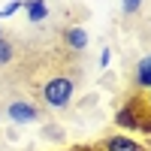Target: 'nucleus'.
I'll return each instance as SVG.
<instances>
[{
  "label": "nucleus",
  "mask_w": 151,
  "mask_h": 151,
  "mask_svg": "<svg viewBox=\"0 0 151 151\" xmlns=\"http://www.w3.org/2000/svg\"><path fill=\"white\" fill-rule=\"evenodd\" d=\"M12 55H15V52H12V42H9V40H0V67L9 64Z\"/></svg>",
  "instance_id": "8"
},
{
  "label": "nucleus",
  "mask_w": 151,
  "mask_h": 151,
  "mask_svg": "<svg viewBox=\"0 0 151 151\" xmlns=\"http://www.w3.org/2000/svg\"><path fill=\"white\" fill-rule=\"evenodd\" d=\"M70 151H82V148H70Z\"/></svg>",
  "instance_id": "13"
},
{
  "label": "nucleus",
  "mask_w": 151,
  "mask_h": 151,
  "mask_svg": "<svg viewBox=\"0 0 151 151\" xmlns=\"http://www.w3.org/2000/svg\"><path fill=\"white\" fill-rule=\"evenodd\" d=\"M109 60H112V52H109V48H103V52H100V67H109Z\"/></svg>",
  "instance_id": "12"
},
{
  "label": "nucleus",
  "mask_w": 151,
  "mask_h": 151,
  "mask_svg": "<svg viewBox=\"0 0 151 151\" xmlns=\"http://www.w3.org/2000/svg\"><path fill=\"white\" fill-rule=\"evenodd\" d=\"M18 9H24V3H21V0H9V3H6L3 9H0V18H9V15H15Z\"/></svg>",
  "instance_id": "9"
},
{
  "label": "nucleus",
  "mask_w": 151,
  "mask_h": 151,
  "mask_svg": "<svg viewBox=\"0 0 151 151\" xmlns=\"http://www.w3.org/2000/svg\"><path fill=\"white\" fill-rule=\"evenodd\" d=\"M121 6H124V12H127V15H133V12L142 6V0H121Z\"/></svg>",
  "instance_id": "11"
},
{
  "label": "nucleus",
  "mask_w": 151,
  "mask_h": 151,
  "mask_svg": "<svg viewBox=\"0 0 151 151\" xmlns=\"http://www.w3.org/2000/svg\"><path fill=\"white\" fill-rule=\"evenodd\" d=\"M6 115L15 124H33V121H40V109L33 103H27V100H15V103H9Z\"/></svg>",
  "instance_id": "3"
},
{
  "label": "nucleus",
  "mask_w": 151,
  "mask_h": 151,
  "mask_svg": "<svg viewBox=\"0 0 151 151\" xmlns=\"http://www.w3.org/2000/svg\"><path fill=\"white\" fill-rule=\"evenodd\" d=\"M148 112V103H142V100H127L121 109H118V115H115V124L121 130H139V124H142V115Z\"/></svg>",
  "instance_id": "2"
},
{
  "label": "nucleus",
  "mask_w": 151,
  "mask_h": 151,
  "mask_svg": "<svg viewBox=\"0 0 151 151\" xmlns=\"http://www.w3.org/2000/svg\"><path fill=\"white\" fill-rule=\"evenodd\" d=\"M0 40H3V30H0Z\"/></svg>",
  "instance_id": "14"
},
{
  "label": "nucleus",
  "mask_w": 151,
  "mask_h": 151,
  "mask_svg": "<svg viewBox=\"0 0 151 151\" xmlns=\"http://www.w3.org/2000/svg\"><path fill=\"white\" fill-rule=\"evenodd\" d=\"M42 133L48 136V139H64V127H60V124H45Z\"/></svg>",
  "instance_id": "10"
},
{
  "label": "nucleus",
  "mask_w": 151,
  "mask_h": 151,
  "mask_svg": "<svg viewBox=\"0 0 151 151\" xmlns=\"http://www.w3.org/2000/svg\"><path fill=\"white\" fill-rule=\"evenodd\" d=\"M42 100L52 109H67L70 100H73V79L70 76H55V79H48L45 88H42Z\"/></svg>",
  "instance_id": "1"
},
{
  "label": "nucleus",
  "mask_w": 151,
  "mask_h": 151,
  "mask_svg": "<svg viewBox=\"0 0 151 151\" xmlns=\"http://www.w3.org/2000/svg\"><path fill=\"white\" fill-rule=\"evenodd\" d=\"M64 40H67V45L73 48V52H82V48H88V30L85 27H70V30H64Z\"/></svg>",
  "instance_id": "5"
},
{
  "label": "nucleus",
  "mask_w": 151,
  "mask_h": 151,
  "mask_svg": "<svg viewBox=\"0 0 151 151\" xmlns=\"http://www.w3.org/2000/svg\"><path fill=\"white\" fill-rule=\"evenodd\" d=\"M136 88H151V55L136 64Z\"/></svg>",
  "instance_id": "6"
},
{
  "label": "nucleus",
  "mask_w": 151,
  "mask_h": 151,
  "mask_svg": "<svg viewBox=\"0 0 151 151\" xmlns=\"http://www.w3.org/2000/svg\"><path fill=\"white\" fill-rule=\"evenodd\" d=\"M24 9H27V18H30V21H42V18L48 15L45 0H27V3H24Z\"/></svg>",
  "instance_id": "7"
},
{
  "label": "nucleus",
  "mask_w": 151,
  "mask_h": 151,
  "mask_svg": "<svg viewBox=\"0 0 151 151\" xmlns=\"http://www.w3.org/2000/svg\"><path fill=\"white\" fill-rule=\"evenodd\" d=\"M103 151H148L142 142H136L133 136H106L103 139Z\"/></svg>",
  "instance_id": "4"
}]
</instances>
